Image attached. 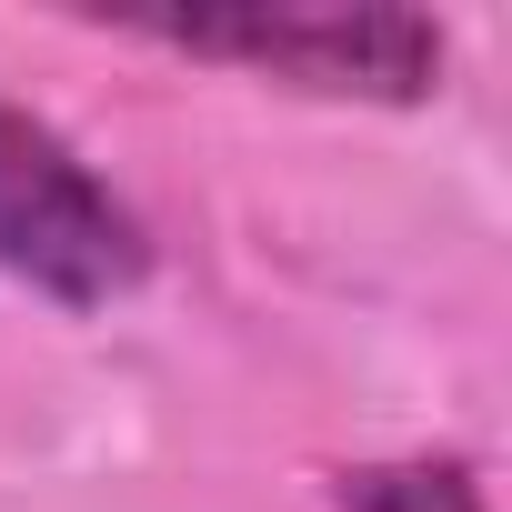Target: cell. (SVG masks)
Masks as SVG:
<instances>
[{
	"mask_svg": "<svg viewBox=\"0 0 512 512\" xmlns=\"http://www.w3.org/2000/svg\"><path fill=\"white\" fill-rule=\"evenodd\" d=\"M151 272L141 211L21 101H0V282L61 312H111Z\"/></svg>",
	"mask_w": 512,
	"mask_h": 512,
	"instance_id": "2",
	"label": "cell"
},
{
	"mask_svg": "<svg viewBox=\"0 0 512 512\" xmlns=\"http://www.w3.org/2000/svg\"><path fill=\"white\" fill-rule=\"evenodd\" d=\"M131 41L231 61L251 81H282L312 101H432L442 91V21L382 11V0H221V11H121Z\"/></svg>",
	"mask_w": 512,
	"mask_h": 512,
	"instance_id": "1",
	"label": "cell"
},
{
	"mask_svg": "<svg viewBox=\"0 0 512 512\" xmlns=\"http://www.w3.org/2000/svg\"><path fill=\"white\" fill-rule=\"evenodd\" d=\"M332 502H342V512H482V482H472V462H452V452H412V462H362V472H342Z\"/></svg>",
	"mask_w": 512,
	"mask_h": 512,
	"instance_id": "3",
	"label": "cell"
}]
</instances>
